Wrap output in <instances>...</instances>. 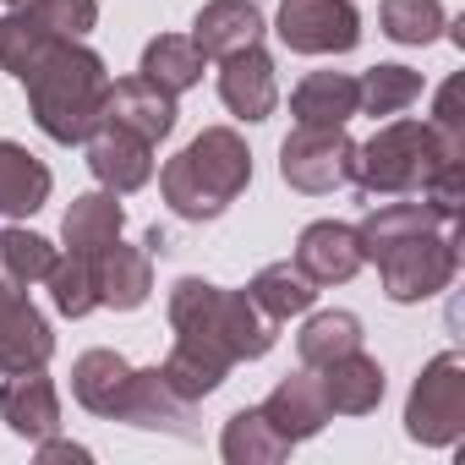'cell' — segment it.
I'll return each mask as SVG.
<instances>
[{
	"label": "cell",
	"mask_w": 465,
	"mask_h": 465,
	"mask_svg": "<svg viewBox=\"0 0 465 465\" xmlns=\"http://www.w3.org/2000/svg\"><path fill=\"white\" fill-rule=\"evenodd\" d=\"M252 181V153L247 137L230 132V126H203L164 170H159V192L170 203V213L203 224L219 219L230 203H236Z\"/></svg>",
	"instance_id": "3957f363"
},
{
	"label": "cell",
	"mask_w": 465,
	"mask_h": 465,
	"mask_svg": "<svg viewBox=\"0 0 465 465\" xmlns=\"http://www.w3.org/2000/svg\"><path fill=\"white\" fill-rule=\"evenodd\" d=\"M361 242H356V224L345 219H318L302 230L296 242V269L312 280V285H345L361 274Z\"/></svg>",
	"instance_id": "4fadbf2b"
},
{
	"label": "cell",
	"mask_w": 465,
	"mask_h": 465,
	"mask_svg": "<svg viewBox=\"0 0 465 465\" xmlns=\"http://www.w3.org/2000/svg\"><path fill=\"white\" fill-rule=\"evenodd\" d=\"M110 421H126V427H148V432H175V438H197L192 427V400H181L159 367H132V383L115 405Z\"/></svg>",
	"instance_id": "7c38bea8"
},
{
	"label": "cell",
	"mask_w": 465,
	"mask_h": 465,
	"mask_svg": "<svg viewBox=\"0 0 465 465\" xmlns=\"http://www.w3.org/2000/svg\"><path fill=\"white\" fill-rule=\"evenodd\" d=\"M356 99H361V115H372V121L378 115H400V110H411L421 99V72H411L400 61H383V66L356 77Z\"/></svg>",
	"instance_id": "f546056e"
},
{
	"label": "cell",
	"mask_w": 465,
	"mask_h": 465,
	"mask_svg": "<svg viewBox=\"0 0 465 465\" xmlns=\"http://www.w3.org/2000/svg\"><path fill=\"white\" fill-rule=\"evenodd\" d=\"M55 356V329L50 318L17 291L0 280V378L6 372H34Z\"/></svg>",
	"instance_id": "9c48e42d"
},
{
	"label": "cell",
	"mask_w": 465,
	"mask_h": 465,
	"mask_svg": "<svg viewBox=\"0 0 465 465\" xmlns=\"http://www.w3.org/2000/svg\"><path fill=\"white\" fill-rule=\"evenodd\" d=\"M203 50L192 45V34H159V39H148L143 45V66H137V77H148V83H159L164 94H186V88H197L203 83Z\"/></svg>",
	"instance_id": "484cf974"
},
{
	"label": "cell",
	"mask_w": 465,
	"mask_h": 465,
	"mask_svg": "<svg viewBox=\"0 0 465 465\" xmlns=\"http://www.w3.org/2000/svg\"><path fill=\"white\" fill-rule=\"evenodd\" d=\"M94 291H99V307L137 312L153 296V252L148 247H126L115 236L104 252H94Z\"/></svg>",
	"instance_id": "2e32d148"
},
{
	"label": "cell",
	"mask_w": 465,
	"mask_h": 465,
	"mask_svg": "<svg viewBox=\"0 0 465 465\" xmlns=\"http://www.w3.org/2000/svg\"><path fill=\"white\" fill-rule=\"evenodd\" d=\"M45 285H50V302H55L61 318H88V312L99 307V291H94V258H83V252L55 258V269H50Z\"/></svg>",
	"instance_id": "836d02e7"
},
{
	"label": "cell",
	"mask_w": 465,
	"mask_h": 465,
	"mask_svg": "<svg viewBox=\"0 0 465 465\" xmlns=\"http://www.w3.org/2000/svg\"><path fill=\"white\" fill-rule=\"evenodd\" d=\"M378 23L394 45H432L449 28V12H443V0H383Z\"/></svg>",
	"instance_id": "d6a6232c"
},
{
	"label": "cell",
	"mask_w": 465,
	"mask_h": 465,
	"mask_svg": "<svg viewBox=\"0 0 465 465\" xmlns=\"http://www.w3.org/2000/svg\"><path fill=\"white\" fill-rule=\"evenodd\" d=\"M50 186H55V175H50V164L39 153H28L12 137H0V213L6 219L39 213L50 203Z\"/></svg>",
	"instance_id": "ffe728a7"
},
{
	"label": "cell",
	"mask_w": 465,
	"mask_h": 465,
	"mask_svg": "<svg viewBox=\"0 0 465 465\" xmlns=\"http://www.w3.org/2000/svg\"><path fill=\"white\" fill-rule=\"evenodd\" d=\"M247 296H252V307H258L263 318H274V323H291V318L312 312V302H318V285H312V280H307L296 263H269V269H258V274H252Z\"/></svg>",
	"instance_id": "4316f807"
},
{
	"label": "cell",
	"mask_w": 465,
	"mask_h": 465,
	"mask_svg": "<svg viewBox=\"0 0 465 465\" xmlns=\"http://www.w3.org/2000/svg\"><path fill=\"white\" fill-rule=\"evenodd\" d=\"M291 115L296 126H345L351 115H361L356 99V77L345 72H307L291 94Z\"/></svg>",
	"instance_id": "7402d4cb"
},
{
	"label": "cell",
	"mask_w": 465,
	"mask_h": 465,
	"mask_svg": "<svg viewBox=\"0 0 465 465\" xmlns=\"http://www.w3.org/2000/svg\"><path fill=\"white\" fill-rule=\"evenodd\" d=\"M263 416H269V421H274V432H285L291 443H307V438H318V432L334 421V411H329L323 383H318V372H312V367H302V372L280 378V383H274V394L263 400Z\"/></svg>",
	"instance_id": "e0dca14e"
},
{
	"label": "cell",
	"mask_w": 465,
	"mask_h": 465,
	"mask_svg": "<svg viewBox=\"0 0 465 465\" xmlns=\"http://www.w3.org/2000/svg\"><path fill=\"white\" fill-rule=\"evenodd\" d=\"M351 351H361V318L356 312H340V307L334 312H312L307 329L296 334L302 367H329V361H340Z\"/></svg>",
	"instance_id": "f1b7e54d"
},
{
	"label": "cell",
	"mask_w": 465,
	"mask_h": 465,
	"mask_svg": "<svg viewBox=\"0 0 465 465\" xmlns=\"http://www.w3.org/2000/svg\"><path fill=\"white\" fill-rule=\"evenodd\" d=\"M55 45V34L34 17V12H23V6H12L6 17H0V72H12L17 83L45 61V50Z\"/></svg>",
	"instance_id": "1f68e13d"
},
{
	"label": "cell",
	"mask_w": 465,
	"mask_h": 465,
	"mask_svg": "<svg viewBox=\"0 0 465 465\" xmlns=\"http://www.w3.org/2000/svg\"><path fill=\"white\" fill-rule=\"evenodd\" d=\"M164 312H170L175 340H186V345L219 356L224 367L258 361V356H269L274 340H280V323L263 318L247 291H224V285H208V280H197V274H186V280L170 285V307H164Z\"/></svg>",
	"instance_id": "6da1fadb"
},
{
	"label": "cell",
	"mask_w": 465,
	"mask_h": 465,
	"mask_svg": "<svg viewBox=\"0 0 465 465\" xmlns=\"http://www.w3.org/2000/svg\"><path fill=\"white\" fill-rule=\"evenodd\" d=\"M23 12H34L55 39H88L99 28V0H23Z\"/></svg>",
	"instance_id": "e575fe53"
},
{
	"label": "cell",
	"mask_w": 465,
	"mask_h": 465,
	"mask_svg": "<svg viewBox=\"0 0 465 465\" xmlns=\"http://www.w3.org/2000/svg\"><path fill=\"white\" fill-rule=\"evenodd\" d=\"M318 372V383H323V400H329V411L334 416H367V411H378V400H383V367L367 356V351H351V356H340V361H329V367H312Z\"/></svg>",
	"instance_id": "d6986e66"
},
{
	"label": "cell",
	"mask_w": 465,
	"mask_h": 465,
	"mask_svg": "<svg viewBox=\"0 0 465 465\" xmlns=\"http://www.w3.org/2000/svg\"><path fill=\"white\" fill-rule=\"evenodd\" d=\"M175 115H181L175 110V94H164L148 77H121L104 94V121L110 126H126V132H137L148 143H164L175 132Z\"/></svg>",
	"instance_id": "9a60e30c"
},
{
	"label": "cell",
	"mask_w": 465,
	"mask_h": 465,
	"mask_svg": "<svg viewBox=\"0 0 465 465\" xmlns=\"http://www.w3.org/2000/svg\"><path fill=\"white\" fill-rule=\"evenodd\" d=\"M405 432L421 449H454L465 438V361L460 351H438L405 400Z\"/></svg>",
	"instance_id": "8992f818"
},
{
	"label": "cell",
	"mask_w": 465,
	"mask_h": 465,
	"mask_svg": "<svg viewBox=\"0 0 465 465\" xmlns=\"http://www.w3.org/2000/svg\"><path fill=\"white\" fill-rule=\"evenodd\" d=\"M274 34L296 55H345L361 45V12L351 0H280Z\"/></svg>",
	"instance_id": "ba28073f"
},
{
	"label": "cell",
	"mask_w": 465,
	"mask_h": 465,
	"mask_svg": "<svg viewBox=\"0 0 465 465\" xmlns=\"http://www.w3.org/2000/svg\"><path fill=\"white\" fill-rule=\"evenodd\" d=\"M372 263H378L389 302H400V307L432 302L460 274V224H438V230H421V236H405V242L383 247Z\"/></svg>",
	"instance_id": "5b68a950"
},
{
	"label": "cell",
	"mask_w": 465,
	"mask_h": 465,
	"mask_svg": "<svg viewBox=\"0 0 465 465\" xmlns=\"http://www.w3.org/2000/svg\"><path fill=\"white\" fill-rule=\"evenodd\" d=\"M159 378L181 394V400H208L224 378H230V367L219 361V356H208V351H197V345H186V340H175L170 345V356L159 361Z\"/></svg>",
	"instance_id": "4dcf8cb0"
},
{
	"label": "cell",
	"mask_w": 465,
	"mask_h": 465,
	"mask_svg": "<svg viewBox=\"0 0 465 465\" xmlns=\"http://www.w3.org/2000/svg\"><path fill=\"white\" fill-rule=\"evenodd\" d=\"M219 99H224V110L236 121H252V126L274 115L280 77H274V61H269L263 45H247V50L219 61Z\"/></svg>",
	"instance_id": "8fae6325"
},
{
	"label": "cell",
	"mask_w": 465,
	"mask_h": 465,
	"mask_svg": "<svg viewBox=\"0 0 465 465\" xmlns=\"http://www.w3.org/2000/svg\"><path fill=\"white\" fill-rule=\"evenodd\" d=\"M0 6H17V0H0Z\"/></svg>",
	"instance_id": "74e56055"
},
{
	"label": "cell",
	"mask_w": 465,
	"mask_h": 465,
	"mask_svg": "<svg viewBox=\"0 0 465 465\" xmlns=\"http://www.w3.org/2000/svg\"><path fill=\"white\" fill-rule=\"evenodd\" d=\"M23 88H28V110H34L39 132L61 148H72V143H88V132L104 121L110 72L83 39H55L45 50V61L23 77Z\"/></svg>",
	"instance_id": "7a4b0ae2"
},
{
	"label": "cell",
	"mask_w": 465,
	"mask_h": 465,
	"mask_svg": "<svg viewBox=\"0 0 465 465\" xmlns=\"http://www.w3.org/2000/svg\"><path fill=\"white\" fill-rule=\"evenodd\" d=\"M0 421H6L17 438L39 443L50 432H61V394L45 378V367L34 372H6L0 378Z\"/></svg>",
	"instance_id": "5bb4252c"
},
{
	"label": "cell",
	"mask_w": 465,
	"mask_h": 465,
	"mask_svg": "<svg viewBox=\"0 0 465 465\" xmlns=\"http://www.w3.org/2000/svg\"><path fill=\"white\" fill-rule=\"evenodd\" d=\"M449 148H460L465 153V115H460V77H449L443 88H438V104H432V121H427Z\"/></svg>",
	"instance_id": "d590c367"
},
{
	"label": "cell",
	"mask_w": 465,
	"mask_h": 465,
	"mask_svg": "<svg viewBox=\"0 0 465 465\" xmlns=\"http://www.w3.org/2000/svg\"><path fill=\"white\" fill-rule=\"evenodd\" d=\"M438 224H449L432 203H421V197H405V203H378V208H367V219L356 224V242H361V258L372 263L383 247H394V242H405V236H421V230H438Z\"/></svg>",
	"instance_id": "44dd1931"
},
{
	"label": "cell",
	"mask_w": 465,
	"mask_h": 465,
	"mask_svg": "<svg viewBox=\"0 0 465 465\" xmlns=\"http://www.w3.org/2000/svg\"><path fill=\"white\" fill-rule=\"evenodd\" d=\"M296 443L285 438V432H274V421L263 416V405H247V411H236L224 421V432H219V454L230 460V465H274V460H285Z\"/></svg>",
	"instance_id": "d4e9b609"
},
{
	"label": "cell",
	"mask_w": 465,
	"mask_h": 465,
	"mask_svg": "<svg viewBox=\"0 0 465 465\" xmlns=\"http://www.w3.org/2000/svg\"><path fill=\"white\" fill-rule=\"evenodd\" d=\"M126 383H132V361L121 351H83L72 361V394H77V405L94 411V416H104V421L115 416Z\"/></svg>",
	"instance_id": "cb8c5ba5"
},
{
	"label": "cell",
	"mask_w": 465,
	"mask_h": 465,
	"mask_svg": "<svg viewBox=\"0 0 465 465\" xmlns=\"http://www.w3.org/2000/svg\"><path fill=\"white\" fill-rule=\"evenodd\" d=\"M39 460H45V465H50V460H77V465H83L88 449H83V443H66V438L50 432V438H39Z\"/></svg>",
	"instance_id": "8d00e7d4"
},
{
	"label": "cell",
	"mask_w": 465,
	"mask_h": 465,
	"mask_svg": "<svg viewBox=\"0 0 465 465\" xmlns=\"http://www.w3.org/2000/svg\"><path fill=\"white\" fill-rule=\"evenodd\" d=\"M351 164H356V143L345 126H296L280 143V175H285V186H296L307 197L340 192L351 181Z\"/></svg>",
	"instance_id": "52a82bcc"
},
{
	"label": "cell",
	"mask_w": 465,
	"mask_h": 465,
	"mask_svg": "<svg viewBox=\"0 0 465 465\" xmlns=\"http://www.w3.org/2000/svg\"><path fill=\"white\" fill-rule=\"evenodd\" d=\"M449 170H465V153L449 148L427 121H383L367 143H356L351 181L367 197H421Z\"/></svg>",
	"instance_id": "277c9868"
},
{
	"label": "cell",
	"mask_w": 465,
	"mask_h": 465,
	"mask_svg": "<svg viewBox=\"0 0 465 465\" xmlns=\"http://www.w3.org/2000/svg\"><path fill=\"white\" fill-rule=\"evenodd\" d=\"M192 45L203 61H224L247 45H263V6L258 0H208L192 23Z\"/></svg>",
	"instance_id": "ac0fdd59"
},
{
	"label": "cell",
	"mask_w": 465,
	"mask_h": 465,
	"mask_svg": "<svg viewBox=\"0 0 465 465\" xmlns=\"http://www.w3.org/2000/svg\"><path fill=\"white\" fill-rule=\"evenodd\" d=\"M55 258H61V252L39 236V230H23V224H6V230H0V280H6V285H17V291L45 285L50 269H55Z\"/></svg>",
	"instance_id": "83f0119b"
},
{
	"label": "cell",
	"mask_w": 465,
	"mask_h": 465,
	"mask_svg": "<svg viewBox=\"0 0 465 465\" xmlns=\"http://www.w3.org/2000/svg\"><path fill=\"white\" fill-rule=\"evenodd\" d=\"M83 148H88L94 181H99L104 192H115V197H126V192H137V186L153 181V143L137 137V132H126V126L99 121Z\"/></svg>",
	"instance_id": "30bf717a"
},
{
	"label": "cell",
	"mask_w": 465,
	"mask_h": 465,
	"mask_svg": "<svg viewBox=\"0 0 465 465\" xmlns=\"http://www.w3.org/2000/svg\"><path fill=\"white\" fill-rule=\"evenodd\" d=\"M121 224H126V208L115 203V192H83V197H72V208H66V219H61V242H66V252H83V258H94V252H104L115 236H121Z\"/></svg>",
	"instance_id": "603a6c76"
}]
</instances>
